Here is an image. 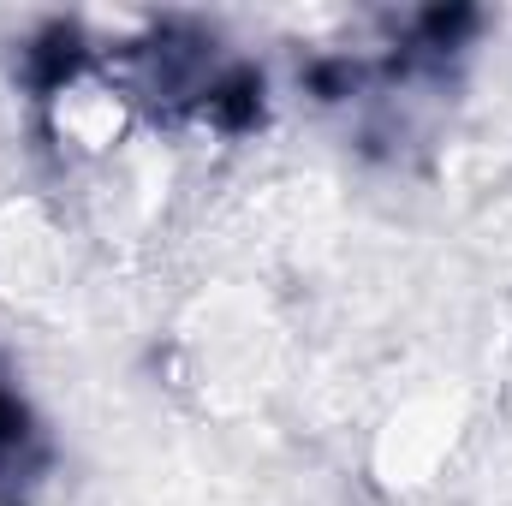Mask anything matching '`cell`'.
I'll use <instances>...</instances> for the list:
<instances>
[{"instance_id": "obj_1", "label": "cell", "mask_w": 512, "mask_h": 506, "mask_svg": "<svg viewBox=\"0 0 512 506\" xmlns=\"http://www.w3.org/2000/svg\"><path fill=\"white\" fill-rule=\"evenodd\" d=\"M36 483H42V435L30 423V405L0 370V506H30Z\"/></svg>"}]
</instances>
